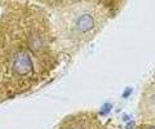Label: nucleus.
Instances as JSON below:
<instances>
[{
	"label": "nucleus",
	"mask_w": 155,
	"mask_h": 129,
	"mask_svg": "<svg viewBox=\"0 0 155 129\" xmlns=\"http://www.w3.org/2000/svg\"><path fill=\"white\" fill-rule=\"evenodd\" d=\"M141 111L145 118L155 121V83L150 85V88L143 94Z\"/></svg>",
	"instance_id": "7ed1b4c3"
},
{
	"label": "nucleus",
	"mask_w": 155,
	"mask_h": 129,
	"mask_svg": "<svg viewBox=\"0 0 155 129\" xmlns=\"http://www.w3.org/2000/svg\"><path fill=\"white\" fill-rule=\"evenodd\" d=\"M13 71L17 75H21V76H26V75H30L31 73H34L32 62L27 53H25V52H18V53L14 56Z\"/></svg>",
	"instance_id": "f03ea898"
},
{
	"label": "nucleus",
	"mask_w": 155,
	"mask_h": 129,
	"mask_svg": "<svg viewBox=\"0 0 155 129\" xmlns=\"http://www.w3.org/2000/svg\"><path fill=\"white\" fill-rule=\"evenodd\" d=\"M97 12L91 5H78L67 9L61 17V34L69 40L79 41L85 39L88 34L93 32L97 27Z\"/></svg>",
	"instance_id": "f257e3e1"
}]
</instances>
